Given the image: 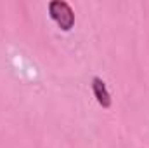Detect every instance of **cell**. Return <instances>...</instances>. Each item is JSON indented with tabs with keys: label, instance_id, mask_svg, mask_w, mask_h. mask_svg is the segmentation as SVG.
Listing matches in <instances>:
<instances>
[{
	"label": "cell",
	"instance_id": "obj_1",
	"mask_svg": "<svg viewBox=\"0 0 149 148\" xmlns=\"http://www.w3.org/2000/svg\"><path fill=\"white\" fill-rule=\"evenodd\" d=\"M49 18L63 32H71V28L74 26V12L71 9V5L64 0L49 2Z\"/></svg>",
	"mask_w": 149,
	"mask_h": 148
},
{
	"label": "cell",
	"instance_id": "obj_2",
	"mask_svg": "<svg viewBox=\"0 0 149 148\" xmlns=\"http://www.w3.org/2000/svg\"><path fill=\"white\" fill-rule=\"evenodd\" d=\"M90 85H92V92H94V98H95V101L99 103V106H102V108H111L113 98H111V92L108 91L106 82H104L101 77H94Z\"/></svg>",
	"mask_w": 149,
	"mask_h": 148
}]
</instances>
